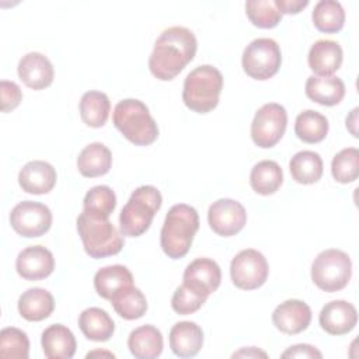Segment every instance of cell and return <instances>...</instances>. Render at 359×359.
<instances>
[{"mask_svg":"<svg viewBox=\"0 0 359 359\" xmlns=\"http://www.w3.org/2000/svg\"><path fill=\"white\" fill-rule=\"evenodd\" d=\"M128 348L137 359H154L163 352V335L154 325L135 328L128 338Z\"/></svg>","mask_w":359,"mask_h":359,"instance_id":"obj_23","label":"cell"},{"mask_svg":"<svg viewBox=\"0 0 359 359\" xmlns=\"http://www.w3.org/2000/svg\"><path fill=\"white\" fill-rule=\"evenodd\" d=\"M289 170L292 174V178L303 185L316 184L324 170L323 160L318 153L311 150H302L297 151L289 163Z\"/></svg>","mask_w":359,"mask_h":359,"instance_id":"obj_28","label":"cell"},{"mask_svg":"<svg viewBox=\"0 0 359 359\" xmlns=\"http://www.w3.org/2000/svg\"><path fill=\"white\" fill-rule=\"evenodd\" d=\"M282 14H297L309 6V0H273Z\"/></svg>","mask_w":359,"mask_h":359,"instance_id":"obj_41","label":"cell"},{"mask_svg":"<svg viewBox=\"0 0 359 359\" xmlns=\"http://www.w3.org/2000/svg\"><path fill=\"white\" fill-rule=\"evenodd\" d=\"M258 356H262V358H266L268 355L264 352V351H259L257 349L255 346H251V348H244L236 353H233V358H258Z\"/></svg>","mask_w":359,"mask_h":359,"instance_id":"obj_42","label":"cell"},{"mask_svg":"<svg viewBox=\"0 0 359 359\" xmlns=\"http://www.w3.org/2000/svg\"><path fill=\"white\" fill-rule=\"evenodd\" d=\"M206 302V297L198 294L196 292L191 290L188 286H185L184 283L181 286H178L172 294L171 299V307L175 313L187 316V314H192L195 311H198L203 303Z\"/></svg>","mask_w":359,"mask_h":359,"instance_id":"obj_38","label":"cell"},{"mask_svg":"<svg viewBox=\"0 0 359 359\" xmlns=\"http://www.w3.org/2000/svg\"><path fill=\"white\" fill-rule=\"evenodd\" d=\"M311 321V309L307 303L297 299H290L279 306L272 313V323L283 334L294 335L307 330Z\"/></svg>","mask_w":359,"mask_h":359,"instance_id":"obj_15","label":"cell"},{"mask_svg":"<svg viewBox=\"0 0 359 359\" xmlns=\"http://www.w3.org/2000/svg\"><path fill=\"white\" fill-rule=\"evenodd\" d=\"M161 203L163 198L156 187L142 185L136 188L119 215L122 236L139 237L146 233Z\"/></svg>","mask_w":359,"mask_h":359,"instance_id":"obj_6","label":"cell"},{"mask_svg":"<svg viewBox=\"0 0 359 359\" xmlns=\"http://www.w3.org/2000/svg\"><path fill=\"white\" fill-rule=\"evenodd\" d=\"M79 327L87 339L95 342L108 341L115 331L114 320L100 307L83 310L79 317Z\"/></svg>","mask_w":359,"mask_h":359,"instance_id":"obj_27","label":"cell"},{"mask_svg":"<svg viewBox=\"0 0 359 359\" xmlns=\"http://www.w3.org/2000/svg\"><path fill=\"white\" fill-rule=\"evenodd\" d=\"M109 302L116 314L125 320H137L147 311L146 296L133 285L118 292Z\"/></svg>","mask_w":359,"mask_h":359,"instance_id":"obj_32","label":"cell"},{"mask_svg":"<svg viewBox=\"0 0 359 359\" xmlns=\"http://www.w3.org/2000/svg\"><path fill=\"white\" fill-rule=\"evenodd\" d=\"M318 321L321 328L330 335H345L355 328L358 311L346 300H332L321 309Z\"/></svg>","mask_w":359,"mask_h":359,"instance_id":"obj_16","label":"cell"},{"mask_svg":"<svg viewBox=\"0 0 359 359\" xmlns=\"http://www.w3.org/2000/svg\"><path fill=\"white\" fill-rule=\"evenodd\" d=\"M287 112L276 102L264 104L254 115L251 123V139L262 149L273 147L285 135Z\"/></svg>","mask_w":359,"mask_h":359,"instance_id":"obj_9","label":"cell"},{"mask_svg":"<svg viewBox=\"0 0 359 359\" xmlns=\"http://www.w3.org/2000/svg\"><path fill=\"white\" fill-rule=\"evenodd\" d=\"M0 94H1V111L10 112L17 108L21 102L22 93L18 84L8 80L0 81Z\"/></svg>","mask_w":359,"mask_h":359,"instance_id":"obj_39","label":"cell"},{"mask_svg":"<svg viewBox=\"0 0 359 359\" xmlns=\"http://www.w3.org/2000/svg\"><path fill=\"white\" fill-rule=\"evenodd\" d=\"M358 108H353L352 109V112H351V115L349 116H346V128L349 129V132L355 136V137H358V130H356V115H358Z\"/></svg>","mask_w":359,"mask_h":359,"instance_id":"obj_43","label":"cell"},{"mask_svg":"<svg viewBox=\"0 0 359 359\" xmlns=\"http://www.w3.org/2000/svg\"><path fill=\"white\" fill-rule=\"evenodd\" d=\"M342 48L331 39H320L313 43L309 52V67L316 76H332L342 65Z\"/></svg>","mask_w":359,"mask_h":359,"instance_id":"obj_19","label":"cell"},{"mask_svg":"<svg viewBox=\"0 0 359 359\" xmlns=\"http://www.w3.org/2000/svg\"><path fill=\"white\" fill-rule=\"evenodd\" d=\"M43 353L48 359H70L76 353V338L63 324H52L41 337Z\"/></svg>","mask_w":359,"mask_h":359,"instance_id":"obj_21","label":"cell"},{"mask_svg":"<svg viewBox=\"0 0 359 359\" xmlns=\"http://www.w3.org/2000/svg\"><path fill=\"white\" fill-rule=\"evenodd\" d=\"M198 229L199 215L196 209L187 203L174 205L168 210L160 233V245L164 254L172 259L185 257Z\"/></svg>","mask_w":359,"mask_h":359,"instance_id":"obj_2","label":"cell"},{"mask_svg":"<svg viewBox=\"0 0 359 359\" xmlns=\"http://www.w3.org/2000/svg\"><path fill=\"white\" fill-rule=\"evenodd\" d=\"M56 178L53 165L42 160L28 161L18 172V184L22 191L34 195L50 192L56 184Z\"/></svg>","mask_w":359,"mask_h":359,"instance_id":"obj_18","label":"cell"},{"mask_svg":"<svg viewBox=\"0 0 359 359\" xmlns=\"http://www.w3.org/2000/svg\"><path fill=\"white\" fill-rule=\"evenodd\" d=\"M79 109H80V116L87 126L101 128L105 125L109 116L111 102L105 93L87 91L83 94L80 100Z\"/></svg>","mask_w":359,"mask_h":359,"instance_id":"obj_30","label":"cell"},{"mask_svg":"<svg viewBox=\"0 0 359 359\" xmlns=\"http://www.w3.org/2000/svg\"><path fill=\"white\" fill-rule=\"evenodd\" d=\"M112 165V154L109 149L100 143L94 142L87 144L77 157V168L83 177L95 178L105 175Z\"/></svg>","mask_w":359,"mask_h":359,"instance_id":"obj_25","label":"cell"},{"mask_svg":"<svg viewBox=\"0 0 359 359\" xmlns=\"http://www.w3.org/2000/svg\"><path fill=\"white\" fill-rule=\"evenodd\" d=\"M76 223L84 250L91 258L112 257L123 248L122 233L118 231L109 217H100L83 210Z\"/></svg>","mask_w":359,"mask_h":359,"instance_id":"obj_4","label":"cell"},{"mask_svg":"<svg viewBox=\"0 0 359 359\" xmlns=\"http://www.w3.org/2000/svg\"><path fill=\"white\" fill-rule=\"evenodd\" d=\"M208 222L217 236L230 237L243 230L247 222V212L240 202L222 198L209 206Z\"/></svg>","mask_w":359,"mask_h":359,"instance_id":"obj_12","label":"cell"},{"mask_svg":"<svg viewBox=\"0 0 359 359\" xmlns=\"http://www.w3.org/2000/svg\"><path fill=\"white\" fill-rule=\"evenodd\" d=\"M112 122L123 137L136 146H149L158 137V126L140 100L119 101L114 108Z\"/></svg>","mask_w":359,"mask_h":359,"instance_id":"obj_3","label":"cell"},{"mask_svg":"<svg viewBox=\"0 0 359 359\" xmlns=\"http://www.w3.org/2000/svg\"><path fill=\"white\" fill-rule=\"evenodd\" d=\"M222 88L223 76L220 70L210 65H202L185 77L182 101L191 111L208 114L217 107Z\"/></svg>","mask_w":359,"mask_h":359,"instance_id":"obj_5","label":"cell"},{"mask_svg":"<svg viewBox=\"0 0 359 359\" xmlns=\"http://www.w3.org/2000/svg\"><path fill=\"white\" fill-rule=\"evenodd\" d=\"M282 358H323V353L309 344H297L289 346L282 355Z\"/></svg>","mask_w":359,"mask_h":359,"instance_id":"obj_40","label":"cell"},{"mask_svg":"<svg viewBox=\"0 0 359 359\" xmlns=\"http://www.w3.org/2000/svg\"><path fill=\"white\" fill-rule=\"evenodd\" d=\"M282 63L280 48L271 38H257L251 41L241 57V65L247 76L255 80H268L273 77Z\"/></svg>","mask_w":359,"mask_h":359,"instance_id":"obj_8","label":"cell"},{"mask_svg":"<svg viewBox=\"0 0 359 359\" xmlns=\"http://www.w3.org/2000/svg\"><path fill=\"white\" fill-rule=\"evenodd\" d=\"M245 14L255 27L264 29L275 28L282 20V13L273 0H248L245 1Z\"/></svg>","mask_w":359,"mask_h":359,"instance_id":"obj_35","label":"cell"},{"mask_svg":"<svg viewBox=\"0 0 359 359\" xmlns=\"http://www.w3.org/2000/svg\"><path fill=\"white\" fill-rule=\"evenodd\" d=\"M182 280L191 290L208 299V296L220 286L222 271L216 261L210 258H196L187 265Z\"/></svg>","mask_w":359,"mask_h":359,"instance_id":"obj_13","label":"cell"},{"mask_svg":"<svg viewBox=\"0 0 359 359\" xmlns=\"http://www.w3.org/2000/svg\"><path fill=\"white\" fill-rule=\"evenodd\" d=\"M331 172L335 181L349 184L359 177V150L356 147H346L337 153L331 163Z\"/></svg>","mask_w":359,"mask_h":359,"instance_id":"obj_36","label":"cell"},{"mask_svg":"<svg viewBox=\"0 0 359 359\" xmlns=\"http://www.w3.org/2000/svg\"><path fill=\"white\" fill-rule=\"evenodd\" d=\"M352 262L346 252L328 248L321 251L311 264V280L328 293L342 290L351 280Z\"/></svg>","mask_w":359,"mask_h":359,"instance_id":"obj_7","label":"cell"},{"mask_svg":"<svg viewBox=\"0 0 359 359\" xmlns=\"http://www.w3.org/2000/svg\"><path fill=\"white\" fill-rule=\"evenodd\" d=\"M306 95L324 107H334L339 104L345 95V84L335 76H310L304 86Z\"/></svg>","mask_w":359,"mask_h":359,"instance_id":"obj_22","label":"cell"},{"mask_svg":"<svg viewBox=\"0 0 359 359\" xmlns=\"http://www.w3.org/2000/svg\"><path fill=\"white\" fill-rule=\"evenodd\" d=\"M266 258L254 248L240 251L230 264V276L233 283L243 290L261 287L268 278Z\"/></svg>","mask_w":359,"mask_h":359,"instance_id":"obj_10","label":"cell"},{"mask_svg":"<svg viewBox=\"0 0 359 359\" xmlns=\"http://www.w3.org/2000/svg\"><path fill=\"white\" fill-rule=\"evenodd\" d=\"M20 80L32 90H43L53 81V66L50 60L39 53L29 52L24 55L17 66Z\"/></svg>","mask_w":359,"mask_h":359,"instance_id":"obj_17","label":"cell"},{"mask_svg":"<svg viewBox=\"0 0 359 359\" xmlns=\"http://www.w3.org/2000/svg\"><path fill=\"white\" fill-rule=\"evenodd\" d=\"M198 49L194 32L185 27H170L157 38L149 57L150 73L161 80L175 79L184 67L192 62Z\"/></svg>","mask_w":359,"mask_h":359,"instance_id":"obj_1","label":"cell"},{"mask_svg":"<svg viewBox=\"0 0 359 359\" xmlns=\"http://www.w3.org/2000/svg\"><path fill=\"white\" fill-rule=\"evenodd\" d=\"M29 339L27 334L15 327L0 331V356L4 359H28Z\"/></svg>","mask_w":359,"mask_h":359,"instance_id":"obj_37","label":"cell"},{"mask_svg":"<svg viewBox=\"0 0 359 359\" xmlns=\"http://www.w3.org/2000/svg\"><path fill=\"white\" fill-rule=\"evenodd\" d=\"M328 119L313 109H306L296 116L294 133L304 143H318L325 139L328 133Z\"/></svg>","mask_w":359,"mask_h":359,"instance_id":"obj_31","label":"cell"},{"mask_svg":"<svg viewBox=\"0 0 359 359\" xmlns=\"http://www.w3.org/2000/svg\"><path fill=\"white\" fill-rule=\"evenodd\" d=\"M283 182V171L273 160H262L257 163L250 174V185L259 195L275 194Z\"/></svg>","mask_w":359,"mask_h":359,"instance_id":"obj_29","label":"cell"},{"mask_svg":"<svg viewBox=\"0 0 359 359\" xmlns=\"http://www.w3.org/2000/svg\"><path fill=\"white\" fill-rule=\"evenodd\" d=\"M314 27L325 34H335L345 24V11L339 1L320 0L311 13Z\"/></svg>","mask_w":359,"mask_h":359,"instance_id":"obj_33","label":"cell"},{"mask_svg":"<svg viewBox=\"0 0 359 359\" xmlns=\"http://www.w3.org/2000/svg\"><path fill=\"white\" fill-rule=\"evenodd\" d=\"M133 285L130 271L123 265H109L97 271L94 275L95 292L105 300H111L118 292Z\"/></svg>","mask_w":359,"mask_h":359,"instance_id":"obj_26","label":"cell"},{"mask_svg":"<svg viewBox=\"0 0 359 359\" xmlns=\"http://www.w3.org/2000/svg\"><path fill=\"white\" fill-rule=\"evenodd\" d=\"M203 345V331L194 321H180L170 331V348L180 358L198 355Z\"/></svg>","mask_w":359,"mask_h":359,"instance_id":"obj_20","label":"cell"},{"mask_svg":"<svg viewBox=\"0 0 359 359\" xmlns=\"http://www.w3.org/2000/svg\"><path fill=\"white\" fill-rule=\"evenodd\" d=\"M15 269L22 279L41 280L48 278L55 269L53 254L42 245H31L24 248L17 259Z\"/></svg>","mask_w":359,"mask_h":359,"instance_id":"obj_14","label":"cell"},{"mask_svg":"<svg viewBox=\"0 0 359 359\" xmlns=\"http://www.w3.org/2000/svg\"><path fill=\"white\" fill-rule=\"evenodd\" d=\"M10 224L14 231L22 237H41L52 226V213L50 209L41 202L22 201L13 208Z\"/></svg>","mask_w":359,"mask_h":359,"instance_id":"obj_11","label":"cell"},{"mask_svg":"<svg viewBox=\"0 0 359 359\" xmlns=\"http://www.w3.org/2000/svg\"><path fill=\"white\" fill-rule=\"evenodd\" d=\"M53 296L42 287H31L18 299V311L27 321H42L53 313Z\"/></svg>","mask_w":359,"mask_h":359,"instance_id":"obj_24","label":"cell"},{"mask_svg":"<svg viewBox=\"0 0 359 359\" xmlns=\"http://www.w3.org/2000/svg\"><path fill=\"white\" fill-rule=\"evenodd\" d=\"M97 355H107V356H115L114 353H111V352H102V351H94V352H90V353H87V358H91V356H97Z\"/></svg>","mask_w":359,"mask_h":359,"instance_id":"obj_44","label":"cell"},{"mask_svg":"<svg viewBox=\"0 0 359 359\" xmlns=\"http://www.w3.org/2000/svg\"><path fill=\"white\" fill-rule=\"evenodd\" d=\"M116 196L108 185L93 187L84 196L83 210L100 217H109L115 210Z\"/></svg>","mask_w":359,"mask_h":359,"instance_id":"obj_34","label":"cell"}]
</instances>
